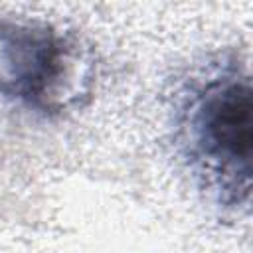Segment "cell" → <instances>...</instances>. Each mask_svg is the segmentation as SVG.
Returning <instances> with one entry per match:
<instances>
[{"mask_svg": "<svg viewBox=\"0 0 253 253\" xmlns=\"http://www.w3.org/2000/svg\"><path fill=\"white\" fill-rule=\"evenodd\" d=\"M253 101L245 59L229 49L194 63L172 97V142L198 192L225 213L249 210Z\"/></svg>", "mask_w": 253, "mask_h": 253, "instance_id": "6da1fadb", "label": "cell"}, {"mask_svg": "<svg viewBox=\"0 0 253 253\" xmlns=\"http://www.w3.org/2000/svg\"><path fill=\"white\" fill-rule=\"evenodd\" d=\"M79 42L55 26L0 16V99L42 117L61 115L87 93Z\"/></svg>", "mask_w": 253, "mask_h": 253, "instance_id": "7a4b0ae2", "label": "cell"}]
</instances>
